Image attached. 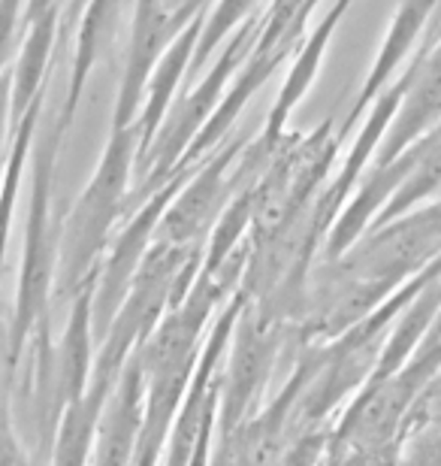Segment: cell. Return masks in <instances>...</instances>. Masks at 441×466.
Masks as SVG:
<instances>
[{
  "mask_svg": "<svg viewBox=\"0 0 441 466\" xmlns=\"http://www.w3.org/2000/svg\"><path fill=\"white\" fill-rule=\"evenodd\" d=\"M61 13L64 9L58 6L25 27V40L18 46V55L13 61V125L36 100H43V91L49 86L52 55L58 49L64 25Z\"/></svg>",
  "mask_w": 441,
  "mask_h": 466,
  "instance_id": "cell-10",
  "label": "cell"
},
{
  "mask_svg": "<svg viewBox=\"0 0 441 466\" xmlns=\"http://www.w3.org/2000/svg\"><path fill=\"white\" fill-rule=\"evenodd\" d=\"M260 25H264V13L248 15L227 36V46L221 49L212 67L205 70V76L196 82V88H191L170 106V113H166L148 152L139 157V161H145V185L152 191L164 188L166 182L178 176V164H182L185 152L203 134V127L209 125L215 109L221 106L224 95H227L230 82L236 79L242 64H246L251 49H255Z\"/></svg>",
  "mask_w": 441,
  "mask_h": 466,
  "instance_id": "cell-1",
  "label": "cell"
},
{
  "mask_svg": "<svg viewBox=\"0 0 441 466\" xmlns=\"http://www.w3.org/2000/svg\"><path fill=\"white\" fill-rule=\"evenodd\" d=\"M139 137L136 121L134 125H112L106 148H103L100 167L82 191L76 209L70 212L67 228H64L61 242V279L67 285H79V279L88 273L94 258L100 255L112 225H115L121 203H125L127 179L134 164L139 161Z\"/></svg>",
  "mask_w": 441,
  "mask_h": 466,
  "instance_id": "cell-2",
  "label": "cell"
},
{
  "mask_svg": "<svg viewBox=\"0 0 441 466\" xmlns=\"http://www.w3.org/2000/svg\"><path fill=\"white\" fill-rule=\"evenodd\" d=\"M125 4L127 0H88L85 9L79 13V27H76V52H73V67H70V82H67V97L58 109V125L64 134L76 118V109L85 97L88 79L97 61L109 52L112 40H115L121 18H125Z\"/></svg>",
  "mask_w": 441,
  "mask_h": 466,
  "instance_id": "cell-6",
  "label": "cell"
},
{
  "mask_svg": "<svg viewBox=\"0 0 441 466\" xmlns=\"http://www.w3.org/2000/svg\"><path fill=\"white\" fill-rule=\"evenodd\" d=\"M441 125V43L436 49H424L417 55V70L415 79L402 97V106L393 125L384 137L378 164H390L406 152L408 146H415L420 137H426L429 130Z\"/></svg>",
  "mask_w": 441,
  "mask_h": 466,
  "instance_id": "cell-5",
  "label": "cell"
},
{
  "mask_svg": "<svg viewBox=\"0 0 441 466\" xmlns=\"http://www.w3.org/2000/svg\"><path fill=\"white\" fill-rule=\"evenodd\" d=\"M85 4H88V0H70V13H73V15H79L82 9H85Z\"/></svg>",
  "mask_w": 441,
  "mask_h": 466,
  "instance_id": "cell-12",
  "label": "cell"
},
{
  "mask_svg": "<svg viewBox=\"0 0 441 466\" xmlns=\"http://www.w3.org/2000/svg\"><path fill=\"white\" fill-rule=\"evenodd\" d=\"M246 146V139L233 137L215 155L203 157V164L194 170L191 182L185 188H178L170 207H166L161 225H157V242L196 246V239H203L209 233V228L224 216L227 198L236 194V179L230 182L227 173Z\"/></svg>",
  "mask_w": 441,
  "mask_h": 466,
  "instance_id": "cell-3",
  "label": "cell"
},
{
  "mask_svg": "<svg viewBox=\"0 0 441 466\" xmlns=\"http://www.w3.org/2000/svg\"><path fill=\"white\" fill-rule=\"evenodd\" d=\"M351 4L354 0H336V4L326 9V15L317 22L315 31L308 34L303 40V46L296 49L294 67H290L285 86H281L276 104H272V109H269L260 139H266V143H281V139L287 137V118L299 104H303V97L308 95V88H312V82L317 79V73H321L324 55H326V49H330L336 27L342 25V18L351 9Z\"/></svg>",
  "mask_w": 441,
  "mask_h": 466,
  "instance_id": "cell-7",
  "label": "cell"
},
{
  "mask_svg": "<svg viewBox=\"0 0 441 466\" xmlns=\"http://www.w3.org/2000/svg\"><path fill=\"white\" fill-rule=\"evenodd\" d=\"M187 25L164 0H136L134 18H130L125 70H121L115 109H112V125H134L139 109H143L148 79H152L157 61L164 58V52L170 49L173 40Z\"/></svg>",
  "mask_w": 441,
  "mask_h": 466,
  "instance_id": "cell-4",
  "label": "cell"
},
{
  "mask_svg": "<svg viewBox=\"0 0 441 466\" xmlns=\"http://www.w3.org/2000/svg\"><path fill=\"white\" fill-rule=\"evenodd\" d=\"M436 6H438V0H402V4H399L396 15H393V22L387 27V34H384L381 49H378V55H375V61H372L369 76H366V82H363L360 97L354 100L351 116L342 125L339 137L348 134V130L356 125V118H360L366 109L378 100L381 91L393 82V73L402 67V61L408 58L411 49H415L417 36H420V31H424V25L429 22V15H433Z\"/></svg>",
  "mask_w": 441,
  "mask_h": 466,
  "instance_id": "cell-8",
  "label": "cell"
},
{
  "mask_svg": "<svg viewBox=\"0 0 441 466\" xmlns=\"http://www.w3.org/2000/svg\"><path fill=\"white\" fill-rule=\"evenodd\" d=\"M205 18H209V9L196 15L194 22L175 36L170 49L164 52V58L157 61L152 79H148L143 109H139V116H136L139 137H143V148H139V157L148 152V146H152V139L157 137V130H161L166 113H170L178 86H182L185 76L194 67V55H196V46H200Z\"/></svg>",
  "mask_w": 441,
  "mask_h": 466,
  "instance_id": "cell-9",
  "label": "cell"
},
{
  "mask_svg": "<svg viewBox=\"0 0 441 466\" xmlns=\"http://www.w3.org/2000/svg\"><path fill=\"white\" fill-rule=\"evenodd\" d=\"M255 6H257V0H218V4H215V9H209V18H205L200 46H196L191 73L205 67V61L212 58L215 46L227 40V36L236 31V27L246 22L248 15H255Z\"/></svg>",
  "mask_w": 441,
  "mask_h": 466,
  "instance_id": "cell-11",
  "label": "cell"
}]
</instances>
